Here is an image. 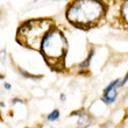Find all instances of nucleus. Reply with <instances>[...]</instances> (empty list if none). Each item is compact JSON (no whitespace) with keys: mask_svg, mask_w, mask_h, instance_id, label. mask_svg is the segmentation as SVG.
Here are the masks:
<instances>
[{"mask_svg":"<svg viewBox=\"0 0 128 128\" xmlns=\"http://www.w3.org/2000/svg\"><path fill=\"white\" fill-rule=\"evenodd\" d=\"M104 7L98 0H76L66 10L68 20L78 26H88L99 21Z\"/></svg>","mask_w":128,"mask_h":128,"instance_id":"nucleus-1","label":"nucleus"},{"mask_svg":"<svg viewBox=\"0 0 128 128\" xmlns=\"http://www.w3.org/2000/svg\"><path fill=\"white\" fill-rule=\"evenodd\" d=\"M40 50L50 65L62 61L66 51V41L58 29H50L41 42Z\"/></svg>","mask_w":128,"mask_h":128,"instance_id":"nucleus-2","label":"nucleus"},{"mask_svg":"<svg viewBox=\"0 0 128 128\" xmlns=\"http://www.w3.org/2000/svg\"><path fill=\"white\" fill-rule=\"evenodd\" d=\"M51 21L33 20L28 21L19 29L18 38L22 44L33 49H40L44 35L50 30Z\"/></svg>","mask_w":128,"mask_h":128,"instance_id":"nucleus-3","label":"nucleus"},{"mask_svg":"<svg viewBox=\"0 0 128 128\" xmlns=\"http://www.w3.org/2000/svg\"><path fill=\"white\" fill-rule=\"evenodd\" d=\"M115 99H116V88H112V90H108V91H105V94L102 97V100L107 104H112L114 102Z\"/></svg>","mask_w":128,"mask_h":128,"instance_id":"nucleus-4","label":"nucleus"},{"mask_svg":"<svg viewBox=\"0 0 128 128\" xmlns=\"http://www.w3.org/2000/svg\"><path fill=\"white\" fill-rule=\"evenodd\" d=\"M93 55H94V50H92L91 52H90V55H88V57L86 58V61L85 62H83V63L80 64V65H79V68H80V69H86V68L88 66V64H90V62H91V58L93 57Z\"/></svg>","mask_w":128,"mask_h":128,"instance_id":"nucleus-5","label":"nucleus"},{"mask_svg":"<svg viewBox=\"0 0 128 128\" xmlns=\"http://www.w3.org/2000/svg\"><path fill=\"white\" fill-rule=\"evenodd\" d=\"M122 16H124L126 22H128V1H126L122 5Z\"/></svg>","mask_w":128,"mask_h":128,"instance_id":"nucleus-6","label":"nucleus"},{"mask_svg":"<svg viewBox=\"0 0 128 128\" xmlns=\"http://www.w3.org/2000/svg\"><path fill=\"white\" fill-rule=\"evenodd\" d=\"M58 116H60V112L57 110H55L54 112H51L50 114L48 115V120L49 121H55V120H57Z\"/></svg>","mask_w":128,"mask_h":128,"instance_id":"nucleus-7","label":"nucleus"},{"mask_svg":"<svg viewBox=\"0 0 128 128\" xmlns=\"http://www.w3.org/2000/svg\"><path fill=\"white\" fill-rule=\"evenodd\" d=\"M127 82H128V74H126L125 79H124V80H122V82H120V83H119V86H122V85H125L126 83H127Z\"/></svg>","mask_w":128,"mask_h":128,"instance_id":"nucleus-8","label":"nucleus"},{"mask_svg":"<svg viewBox=\"0 0 128 128\" xmlns=\"http://www.w3.org/2000/svg\"><path fill=\"white\" fill-rule=\"evenodd\" d=\"M5 88H6L7 90H10V84H7V83H6V84H5Z\"/></svg>","mask_w":128,"mask_h":128,"instance_id":"nucleus-9","label":"nucleus"},{"mask_svg":"<svg viewBox=\"0 0 128 128\" xmlns=\"http://www.w3.org/2000/svg\"><path fill=\"white\" fill-rule=\"evenodd\" d=\"M35 1H36V0H35Z\"/></svg>","mask_w":128,"mask_h":128,"instance_id":"nucleus-10","label":"nucleus"}]
</instances>
